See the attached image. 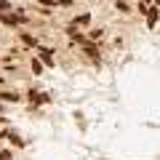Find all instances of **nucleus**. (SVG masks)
I'll list each match as a JSON object with an SVG mask.
<instances>
[{"mask_svg": "<svg viewBox=\"0 0 160 160\" xmlns=\"http://www.w3.org/2000/svg\"><path fill=\"white\" fill-rule=\"evenodd\" d=\"M0 22H6V24H22L24 16H0Z\"/></svg>", "mask_w": 160, "mask_h": 160, "instance_id": "nucleus-1", "label": "nucleus"}, {"mask_svg": "<svg viewBox=\"0 0 160 160\" xmlns=\"http://www.w3.org/2000/svg\"><path fill=\"white\" fill-rule=\"evenodd\" d=\"M88 22H91V16H86V13H83V16L75 19V27H80V24H88Z\"/></svg>", "mask_w": 160, "mask_h": 160, "instance_id": "nucleus-2", "label": "nucleus"}, {"mask_svg": "<svg viewBox=\"0 0 160 160\" xmlns=\"http://www.w3.org/2000/svg\"><path fill=\"white\" fill-rule=\"evenodd\" d=\"M22 40H24V46H35V38H29V35H22Z\"/></svg>", "mask_w": 160, "mask_h": 160, "instance_id": "nucleus-3", "label": "nucleus"}, {"mask_svg": "<svg viewBox=\"0 0 160 160\" xmlns=\"http://www.w3.org/2000/svg\"><path fill=\"white\" fill-rule=\"evenodd\" d=\"M3 102H16V93H3Z\"/></svg>", "mask_w": 160, "mask_h": 160, "instance_id": "nucleus-4", "label": "nucleus"}, {"mask_svg": "<svg viewBox=\"0 0 160 160\" xmlns=\"http://www.w3.org/2000/svg\"><path fill=\"white\" fill-rule=\"evenodd\" d=\"M0 11H8V3H3V0H0Z\"/></svg>", "mask_w": 160, "mask_h": 160, "instance_id": "nucleus-5", "label": "nucleus"}]
</instances>
